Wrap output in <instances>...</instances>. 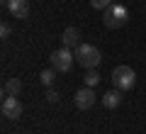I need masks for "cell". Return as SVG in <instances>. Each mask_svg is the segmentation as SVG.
I'll use <instances>...</instances> for the list:
<instances>
[{
	"label": "cell",
	"mask_w": 146,
	"mask_h": 134,
	"mask_svg": "<svg viewBox=\"0 0 146 134\" xmlns=\"http://www.w3.org/2000/svg\"><path fill=\"white\" fill-rule=\"evenodd\" d=\"M54 78H56V76H54V68H46V71L39 73V81H42L46 88H51V85H54Z\"/></svg>",
	"instance_id": "cell-11"
},
{
	"label": "cell",
	"mask_w": 146,
	"mask_h": 134,
	"mask_svg": "<svg viewBox=\"0 0 146 134\" xmlns=\"http://www.w3.org/2000/svg\"><path fill=\"white\" fill-rule=\"evenodd\" d=\"M98 83H100V73L95 71V68H93V71H88V73H85V85L95 88V85H98Z\"/></svg>",
	"instance_id": "cell-12"
},
{
	"label": "cell",
	"mask_w": 146,
	"mask_h": 134,
	"mask_svg": "<svg viewBox=\"0 0 146 134\" xmlns=\"http://www.w3.org/2000/svg\"><path fill=\"white\" fill-rule=\"evenodd\" d=\"M0 112L7 119H20L22 117V103L17 100V95H5L3 105H0Z\"/></svg>",
	"instance_id": "cell-5"
},
{
	"label": "cell",
	"mask_w": 146,
	"mask_h": 134,
	"mask_svg": "<svg viewBox=\"0 0 146 134\" xmlns=\"http://www.w3.org/2000/svg\"><path fill=\"white\" fill-rule=\"evenodd\" d=\"M76 61H78L83 68L93 71V68H98L100 63H102V54H100L98 47H93V44H83V41H80L78 49H76Z\"/></svg>",
	"instance_id": "cell-1"
},
{
	"label": "cell",
	"mask_w": 146,
	"mask_h": 134,
	"mask_svg": "<svg viewBox=\"0 0 146 134\" xmlns=\"http://www.w3.org/2000/svg\"><path fill=\"white\" fill-rule=\"evenodd\" d=\"M112 85L119 90H131L136 85V73L131 66H117L112 71Z\"/></svg>",
	"instance_id": "cell-3"
},
{
	"label": "cell",
	"mask_w": 146,
	"mask_h": 134,
	"mask_svg": "<svg viewBox=\"0 0 146 134\" xmlns=\"http://www.w3.org/2000/svg\"><path fill=\"white\" fill-rule=\"evenodd\" d=\"M124 90H119V88H115V90H107V93L102 95V105L107 110H115V107H119L122 105V98H124Z\"/></svg>",
	"instance_id": "cell-9"
},
{
	"label": "cell",
	"mask_w": 146,
	"mask_h": 134,
	"mask_svg": "<svg viewBox=\"0 0 146 134\" xmlns=\"http://www.w3.org/2000/svg\"><path fill=\"white\" fill-rule=\"evenodd\" d=\"M127 20H129V10L122 3H112L102 15V22H105L107 29H119V27L127 25Z\"/></svg>",
	"instance_id": "cell-2"
},
{
	"label": "cell",
	"mask_w": 146,
	"mask_h": 134,
	"mask_svg": "<svg viewBox=\"0 0 146 134\" xmlns=\"http://www.w3.org/2000/svg\"><path fill=\"white\" fill-rule=\"evenodd\" d=\"M49 61H51L54 71H58V73H68V71H71V66H73V54H71V49L63 47V49H56V51H51Z\"/></svg>",
	"instance_id": "cell-4"
},
{
	"label": "cell",
	"mask_w": 146,
	"mask_h": 134,
	"mask_svg": "<svg viewBox=\"0 0 146 134\" xmlns=\"http://www.w3.org/2000/svg\"><path fill=\"white\" fill-rule=\"evenodd\" d=\"M61 41H63V47H66V49H78V44H80L78 27H66L63 34H61Z\"/></svg>",
	"instance_id": "cell-7"
},
{
	"label": "cell",
	"mask_w": 146,
	"mask_h": 134,
	"mask_svg": "<svg viewBox=\"0 0 146 134\" xmlns=\"http://www.w3.org/2000/svg\"><path fill=\"white\" fill-rule=\"evenodd\" d=\"M20 90H22V81L20 78H7L5 85H3V93L5 95H20Z\"/></svg>",
	"instance_id": "cell-10"
},
{
	"label": "cell",
	"mask_w": 146,
	"mask_h": 134,
	"mask_svg": "<svg viewBox=\"0 0 146 134\" xmlns=\"http://www.w3.org/2000/svg\"><path fill=\"white\" fill-rule=\"evenodd\" d=\"M46 100H49V103H58V93H56V90H49V93H46Z\"/></svg>",
	"instance_id": "cell-15"
},
{
	"label": "cell",
	"mask_w": 146,
	"mask_h": 134,
	"mask_svg": "<svg viewBox=\"0 0 146 134\" xmlns=\"http://www.w3.org/2000/svg\"><path fill=\"white\" fill-rule=\"evenodd\" d=\"M7 10L12 17H27L29 15V0H7Z\"/></svg>",
	"instance_id": "cell-8"
},
{
	"label": "cell",
	"mask_w": 146,
	"mask_h": 134,
	"mask_svg": "<svg viewBox=\"0 0 146 134\" xmlns=\"http://www.w3.org/2000/svg\"><path fill=\"white\" fill-rule=\"evenodd\" d=\"M73 103H76V107L78 110H88L95 105V88L85 85L80 88V90H76V95H73Z\"/></svg>",
	"instance_id": "cell-6"
},
{
	"label": "cell",
	"mask_w": 146,
	"mask_h": 134,
	"mask_svg": "<svg viewBox=\"0 0 146 134\" xmlns=\"http://www.w3.org/2000/svg\"><path fill=\"white\" fill-rule=\"evenodd\" d=\"M10 29H12V27L7 25V22H3V25H0V37H3V39H7V37H10Z\"/></svg>",
	"instance_id": "cell-14"
},
{
	"label": "cell",
	"mask_w": 146,
	"mask_h": 134,
	"mask_svg": "<svg viewBox=\"0 0 146 134\" xmlns=\"http://www.w3.org/2000/svg\"><path fill=\"white\" fill-rule=\"evenodd\" d=\"M90 5H93L95 10H107V7L112 5V0H90Z\"/></svg>",
	"instance_id": "cell-13"
}]
</instances>
